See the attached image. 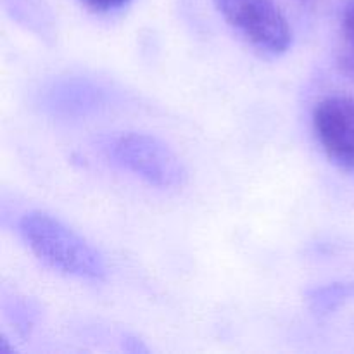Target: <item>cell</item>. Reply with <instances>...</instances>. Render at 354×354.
Here are the masks:
<instances>
[{"instance_id":"cell-1","label":"cell","mask_w":354,"mask_h":354,"mask_svg":"<svg viewBox=\"0 0 354 354\" xmlns=\"http://www.w3.org/2000/svg\"><path fill=\"white\" fill-rule=\"evenodd\" d=\"M19 234L38 259L55 272L99 282L107 275L102 254L55 216L31 211L19 220Z\"/></svg>"},{"instance_id":"cell-2","label":"cell","mask_w":354,"mask_h":354,"mask_svg":"<svg viewBox=\"0 0 354 354\" xmlns=\"http://www.w3.org/2000/svg\"><path fill=\"white\" fill-rule=\"evenodd\" d=\"M104 151L114 165L158 189H180L189 178L178 154L154 135L137 131L116 135L104 142Z\"/></svg>"},{"instance_id":"cell-3","label":"cell","mask_w":354,"mask_h":354,"mask_svg":"<svg viewBox=\"0 0 354 354\" xmlns=\"http://www.w3.org/2000/svg\"><path fill=\"white\" fill-rule=\"evenodd\" d=\"M218 10L228 24L265 55L289 50L292 31L275 0H216Z\"/></svg>"},{"instance_id":"cell-4","label":"cell","mask_w":354,"mask_h":354,"mask_svg":"<svg viewBox=\"0 0 354 354\" xmlns=\"http://www.w3.org/2000/svg\"><path fill=\"white\" fill-rule=\"evenodd\" d=\"M313 130L327 158L354 173V97L322 99L313 109Z\"/></svg>"},{"instance_id":"cell-5","label":"cell","mask_w":354,"mask_h":354,"mask_svg":"<svg viewBox=\"0 0 354 354\" xmlns=\"http://www.w3.org/2000/svg\"><path fill=\"white\" fill-rule=\"evenodd\" d=\"M102 99L100 90L86 82H66L54 86L48 93V106L59 113L75 114L93 109Z\"/></svg>"},{"instance_id":"cell-6","label":"cell","mask_w":354,"mask_h":354,"mask_svg":"<svg viewBox=\"0 0 354 354\" xmlns=\"http://www.w3.org/2000/svg\"><path fill=\"white\" fill-rule=\"evenodd\" d=\"M354 297V283L349 282H334L327 286H318L313 289H308L304 292L308 308L313 311V315L324 318L335 313L342 304L348 303Z\"/></svg>"},{"instance_id":"cell-7","label":"cell","mask_w":354,"mask_h":354,"mask_svg":"<svg viewBox=\"0 0 354 354\" xmlns=\"http://www.w3.org/2000/svg\"><path fill=\"white\" fill-rule=\"evenodd\" d=\"M337 62L339 68L354 80V0H349L342 10Z\"/></svg>"},{"instance_id":"cell-8","label":"cell","mask_w":354,"mask_h":354,"mask_svg":"<svg viewBox=\"0 0 354 354\" xmlns=\"http://www.w3.org/2000/svg\"><path fill=\"white\" fill-rule=\"evenodd\" d=\"M80 2L95 12H113L127 7L131 0H80Z\"/></svg>"},{"instance_id":"cell-9","label":"cell","mask_w":354,"mask_h":354,"mask_svg":"<svg viewBox=\"0 0 354 354\" xmlns=\"http://www.w3.org/2000/svg\"><path fill=\"white\" fill-rule=\"evenodd\" d=\"M123 348H124V351L130 353V354H147L149 353L147 346H145L140 339L135 337V335H127V337H124Z\"/></svg>"},{"instance_id":"cell-10","label":"cell","mask_w":354,"mask_h":354,"mask_svg":"<svg viewBox=\"0 0 354 354\" xmlns=\"http://www.w3.org/2000/svg\"><path fill=\"white\" fill-rule=\"evenodd\" d=\"M303 2H308V0H303Z\"/></svg>"}]
</instances>
